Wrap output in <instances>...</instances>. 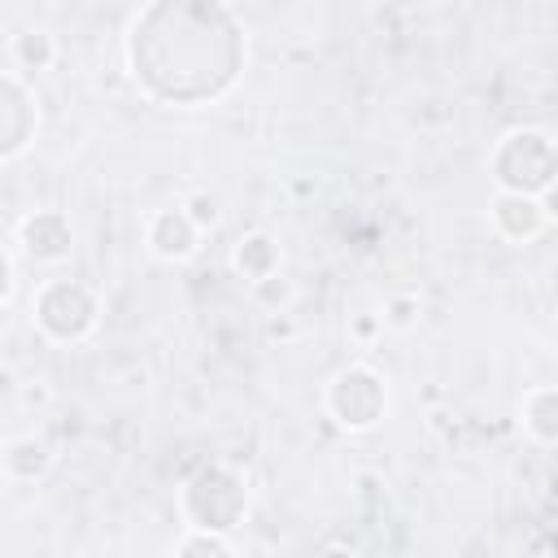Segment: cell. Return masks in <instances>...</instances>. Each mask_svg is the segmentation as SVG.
I'll return each mask as SVG.
<instances>
[{"label":"cell","instance_id":"cell-1","mask_svg":"<svg viewBox=\"0 0 558 558\" xmlns=\"http://www.w3.org/2000/svg\"><path fill=\"white\" fill-rule=\"evenodd\" d=\"M179 514L187 527L231 532L248 514V480L227 462H209L179 488Z\"/></svg>","mask_w":558,"mask_h":558},{"label":"cell","instance_id":"cell-2","mask_svg":"<svg viewBox=\"0 0 558 558\" xmlns=\"http://www.w3.org/2000/svg\"><path fill=\"white\" fill-rule=\"evenodd\" d=\"M31 323L57 344H78L100 323V296L78 279H44L31 296Z\"/></svg>","mask_w":558,"mask_h":558},{"label":"cell","instance_id":"cell-3","mask_svg":"<svg viewBox=\"0 0 558 558\" xmlns=\"http://www.w3.org/2000/svg\"><path fill=\"white\" fill-rule=\"evenodd\" d=\"M323 410L340 432H371L388 414V379L366 362H349L327 379Z\"/></svg>","mask_w":558,"mask_h":558},{"label":"cell","instance_id":"cell-4","mask_svg":"<svg viewBox=\"0 0 558 558\" xmlns=\"http://www.w3.org/2000/svg\"><path fill=\"white\" fill-rule=\"evenodd\" d=\"M558 179V140H549L536 126H514L493 148V183L510 192L541 196L545 183Z\"/></svg>","mask_w":558,"mask_h":558},{"label":"cell","instance_id":"cell-5","mask_svg":"<svg viewBox=\"0 0 558 558\" xmlns=\"http://www.w3.org/2000/svg\"><path fill=\"white\" fill-rule=\"evenodd\" d=\"M13 248L31 262V266H61L74 253V222L65 209L44 205L31 209L17 227H13Z\"/></svg>","mask_w":558,"mask_h":558},{"label":"cell","instance_id":"cell-6","mask_svg":"<svg viewBox=\"0 0 558 558\" xmlns=\"http://www.w3.org/2000/svg\"><path fill=\"white\" fill-rule=\"evenodd\" d=\"M39 135V100L26 87L22 70H4L0 78V161H17Z\"/></svg>","mask_w":558,"mask_h":558},{"label":"cell","instance_id":"cell-7","mask_svg":"<svg viewBox=\"0 0 558 558\" xmlns=\"http://www.w3.org/2000/svg\"><path fill=\"white\" fill-rule=\"evenodd\" d=\"M201 235L205 231L192 222V214L183 205H161L144 222V248L157 262H187L201 248Z\"/></svg>","mask_w":558,"mask_h":558},{"label":"cell","instance_id":"cell-8","mask_svg":"<svg viewBox=\"0 0 558 558\" xmlns=\"http://www.w3.org/2000/svg\"><path fill=\"white\" fill-rule=\"evenodd\" d=\"M488 222L493 231L506 240V244H532L541 240V231L549 227L545 209H541V196L532 192H510V187H497L493 201H488Z\"/></svg>","mask_w":558,"mask_h":558},{"label":"cell","instance_id":"cell-9","mask_svg":"<svg viewBox=\"0 0 558 558\" xmlns=\"http://www.w3.org/2000/svg\"><path fill=\"white\" fill-rule=\"evenodd\" d=\"M0 466H4L9 484H35L52 471V445L35 432H13V436H4Z\"/></svg>","mask_w":558,"mask_h":558},{"label":"cell","instance_id":"cell-10","mask_svg":"<svg viewBox=\"0 0 558 558\" xmlns=\"http://www.w3.org/2000/svg\"><path fill=\"white\" fill-rule=\"evenodd\" d=\"M231 270L240 279H248V283L283 270V244H279V235H270V231H244L235 240V248H231Z\"/></svg>","mask_w":558,"mask_h":558},{"label":"cell","instance_id":"cell-11","mask_svg":"<svg viewBox=\"0 0 558 558\" xmlns=\"http://www.w3.org/2000/svg\"><path fill=\"white\" fill-rule=\"evenodd\" d=\"M519 427L536 445H558V384H532L519 397Z\"/></svg>","mask_w":558,"mask_h":558},{"label":"cell","instance_id":"cell-12","mask_svg":"<svg viewBox=\"0 0 558 558\" xmlns=\"http://www.w3.org/2000/svg\"><path fill=\"white\" fill-rule=\"evenodd\" d=\"M9 61H13V70H22V74H44V70H52V65H57V39H52V31H44V26L17 31V35L9 39Z\"/></svg>","mask_w":558,"mask_h":558},{"label":"cell","instance_id":"cell-13","mask_svg":"<svg viewBox=\"0 0 558 558\" xmlns=\"http://www.w3.org/2000/svg\"><path fill=\"white\" fill-rule=\"evenodd\" d=\"M248 301H253L262 314H288L292 301H296V283H292L283 270H275V275L248 283Z\"/></svg>","mask_w":558,"mask_h":558},{"label":"cell","instance_id":"cell-14","mask_svg":"<svg viewBox=\"0 0 558 558\" xmlns=\"http://www.w3.org/2000/svg\"><path fill=\"white\" fill-rule=\"evenodd\" d=\"M231 549H235L231 536L218 532V527H187V532L170 545V554H179V558H192V554H231Z\"/></svg>","mask_w":558,"mask_h":558},{"label":"cell","instance_id":"cell-15","mask_svg":"<svg viewBox=\"0 0 558 558\" xmlns=\"http://www.w3.org/2000/svg\"><path fill=\"white\" fill-rule=\"evenodd\" d=\"M379 314H384V327H392V331H414L418 318H423V296H418V292H392Z\"/></svg>","mask_w":558,"mask_h":558},{"label":"cell","instance_id":"cell-16","mask_svg":"<svg viewBox=\"0 0 558 558\" xmlns=\"http://www.w3.org/2000/svg\"><path fill=\"white\" fill-rule=\"evenodd\" d=\"M179 205L192 214V222H196L201 231H214L218 218H222V205H218V196H214L209 187H192V192H183Z\"/></svg>","mask_w":558,"mask_h":558},{"label":"cell","instance_id":"cell-17","mask_svg":"<svg viewBox=\"0 0 558 558\" xmlns=\"http://www.w3.org/2000/svg\"><path fill=\"white\" fill-rule=\"evenodd\" d=\"M17 257H22V253H17L13 240H9L4 253H0V266H4V292H0V301H4V305L17 301V283H22V279H17Z\"/></svg>","mask_w":558,"mask_h":558},{"label":"cell","instance_id":"cell-18","mask_svg":"<svg viewBox=\"0 0 558 558\" xmlns=\"http://www.w3.org/2000/svg\"><path fill=\"white\" fill-rule=\"evenodd\" d=\"M379 331H384V314H353L349 318V336L362 340V344H371Z\"/></svg>","mask_w":558,"mask_h":558},{"label":"cell","instance_id":"cell-19","mask_svg":"<svg viewBox=\"0 0 558 558\" xmlns=\"http://www.w3.org/2000/svg\"><path fill=\"white\" fill-rule=\"evenodd\" d=\"M541 209H545V218H549V222H558V179L541 187Z\"/></svg>","mask_w":558,"mask_h":558}]
</instances>
